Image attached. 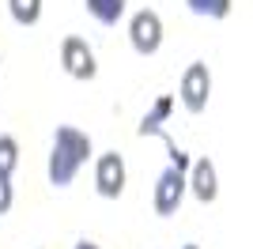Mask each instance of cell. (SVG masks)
<instances>
[{
  "label": "cell",
  "mask_w": 253,
  "mask_h": 249,
  "mask_svg": "<svg viewBox=\"0 0 253 249\" xmlns=\"http://www.w3.org/2000/svg\"><path fill=\"white\" fill-rule=\"evenodd\" d=\"M15 166H19V140L15 136H0V174H15Z\"/></svg>",
  "instance_id": "10"
},
{
  "label": "cell",
  "mask_w": 253,
  "mask_h": 249,
  "mask_svg": "<svg viewBox=\"0 0 253 249\" xmlns=\"http://www.w3.org/2000/svg\"><path fill=\"white\" fill-rule=\"evenodd\" d=\"M185 4H189V11H197V15H208V19H227L234 0H185Z\"/></svg>",
  "instance_id": "11"
},
{
  "label": "cell",
  "mask_w": 253,
  "mask_h": 249,
  "mask_svg": "<svg viewBox=\"0 0 253 249\" xmlns=\"http://www.w3.org/2000/svg\"><path fill=\"white\" fill-rule=\"evenodd\" d=\"M193 170H189V193L201 204H211V200L219 197V177H215V166H211V159H197V163H189Z\"/></svg>",
  "instance_id": "7"
},
{
  "label": "cell",
  "mask_w": 253,
  "mask_h": 249,
  "mask_svg": "<svg viewBox=\"0 0 253 249\" xmlns=\"http://www.w3.org/2000/svg\"><path fill=\"white\" fill-rule=\"evenodd\" d=\"M185 193H189L185 170L167 166V170L155 177V193H151V208H155V215H174V211L181 208V200H185Z\"/></svg>",
  "instance_id": "3"
},
{
  "label": "cell",
  "mask_w": 253,
  "mask_h": 249,
  "mask_svg": "<svg viewBox=\"0 0 253 249\" xmlns=\"http://www.w3.org/2000/svg\"><path fill=\"white\" fill-rule=\"evenodd\" d=\"M84 4L91 11V19L102 23V27H117L125 15V0H84Z\"/></svg>",
  "instance_id": "8"
},
{
  "label": "cell",
  "mask_w": 253,
  "mask_h": 249,
  "mask_svg": "<svg viewBox=\"0 0 253 249\" xmlns=\"http://www.w3.org/2000/svg\"><path fill=\"white\" fill-rule=\"evenodd\" d=\"M185 249H201V246H185Z\"/></svg>",
  "instance_id": "14"
},
{
  "label": "cell",
  "mask_w": 253,
  "mask_h": 249,
  "mask_svg": "<svg viewBox=\"0 0 253 249\" xmlns=\"http://www.w3.org/2000/svg\"><path fill=\"white\" fill-rule=\"evenodd\" d=\"M128 42H132V49L140 57L159 53V45H163V19H159V11H151V8L136 11L128 19Z\"/></svg>",
  "instance_id": "4"
},
{
  "label": "cell",
  "mask_w": 253,
  "mask_h": 249,
  "mask_svg": "<svg viewBox=\"0 0 253 249\" xmlns=\"http://www.w3.org/2000/svg\"><path fill=\"white\" fill-rule=\"evenodd\" d=\"M11 200H15V193H11V177L0 174V215H8V211H11Z\"/></svg>",
  "instance_id": "12"
},
{
  "label": "cell",
  "mask_w": 253,
  "mask_h": 249,
  "mask_svg": "<svg viewBox=\"0 0 253 249\" xmlns=\"http://www.w3.org/2000/svg\"><path fill=\"white\" fill-rule=\"evenodd\" d=\"M8 11L19 27H34L42 19V0H8Z\"/></svg>",
  "instance_id": "9"
},
{
  "label": "cell",
  "mask_w": 253,
  "mask_h": 249,
  "mask_svg": "<svg viewBox=\"0 0 253 249\" xmlns=\"http://www.w3.org/2000/svg\"><path fill=\"white\" fill-rule=\"evenodd\" d=\"M91 159V136L72 128V124H61L57 132H53V151H49V185L64 189L72 185L76 174H80V166Z\"/></svg>",
  "instance_id": "1"
},
{
  "label": "cell",
  "mask_w": 253,
  "mask_h": 249,
  "mask_svg": "<svg viewBox=\"0 0 253 249\" xmlns=\"http://www.w3.org/2000/svg\"><path fill=\"white\" fill-rule=\"evenodd\" d=\"M208 94H211V72L204 61H193L185 72H181V83H178V98L189 114H204L208 110Z\"/></svg>",
  "instance_id": "2"
},
{
  "label": "cell",
  "mask_w": 253,
  "mask_h": 249,
  "mask_svg": "<svg viewBox=\"0 0 253 249\" xmlns=\"http://www.w3.org/2000/svg\"><path fill=\"white\" fill-rule=\"evenodd\" d=\"M72 249H98V246H95V242H76Z\"/></svg>",
  "instance_id": "13"
},
{
  "label": "cell",
  "mask_w": 253,
  "mask_h": 249,
  "mask_svg": "<svg viewBox=\"0 0 253 249\" xmlns=\"http://www.w3.org/2000/svg\"><path fill=\"white\" fill-rule=\"evenodd\" d=\"M61 64H64V72L72 76V80H95L98 76L95 49H91L84 38H76V34H68V38L61 42Z\"/></svg>",
  "instance_id": "5"
},
{
  "label": "cell",
  "mask_w": 253,
  "mask_h": 249,
  "mask_svg": "<svg viewBox=\"0 0 253 249\" xmlns=\"http://www.w3.org/2000/svg\"><path fill=\"white\" fill-rule=\"evenodd\" d=\"M125 181H128L125 159L117 155V151H106V155H98V163H95V189H98V197L117 200L121 193H125Z\"/></svg>",
  "instance_id": "6"
}]
</instances>
